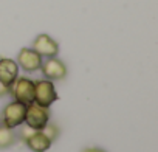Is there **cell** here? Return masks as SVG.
Instances as JSON below:
<instances>
[{
  "label": "cell",
  "mask_w": 158,
  "mask_h": 152,
  "mask_svg": "<svg viewBox=\"0 0 158 152\" xmlns=\"http://www.w3.org/2000/svg\"><path fill=\"white\" fill-rule=\"evenodd\" d=\"M50 120V110L48 107H44L37 103H30L25 110V124L33 127L34 130H42V127L48 123Z\"/></svg>",
  "instance_id": "6da1fadb"
},
{
  "label": "cell",
  "mask_w": 158,
  "mask_h": 152,
  "mask_svg": "<svg viewBox=\"0 0 158 152\" xmlns=\"http://www.w3.org/2000/svg\"><path fill=\"white\" fill-rule=\"evenodd\" d=\"M10 93H13L16 101L28 106L30 103L34 101V81L17 76L16 81L10 87Z\"/></svg>",
  "instance_id": "7a4b0ae2"
},
{
  "label": "cell",
  "mask_w": 158,
  "mask_h": 152,
  "mask_svg": "<svg viewBox=\"0 0 158 152\" xmlns=\"http://www.w3.org/2000/svg\"><path fill=\"white\" fill-rule=\"evenodd\" d=\"M56 99H57V93L50 79H42L34 82V103L44 107H50Z\"/></svg>",
  "instance_id": "3957f363"
},
{
  "label": "cell",
  "mask_w": 158,
  "mask_h": 152,
  "mask_svg": "<svg viewBox=\"0 0 158 152\" xmlns=\"http://www.w3.org/2000/svg\"><path fill=\"white\" fill-rule=\"evenodd\" d=\"M25 110H27V106L19 103V101H13V103L6 104L5 109H3V113H2L3 124L11 127V129L23 124V121H25Z\"/></svg>",
  "instance_id": "277c9868"
},
{
  "label": "cell",
  "mask_w": 158,
  "mask_h": 152,
  "mask_svg": "<svg viewBox=\"0 0 158 152\" xmlns=\"http://www.w3.org/2000/svg\"><path fill=\"white\" fill-rule=\"evenodd\" d=\"M40 70H42V74L45 76L47 79H50V81H60V79H64L65 76H67V67H65V64L60 59H57L56 56L47 57L45 62L42 61Z\"/></svg>",
  "instance_id": "5b68a950"
},
{
  "label": "cell",
  "mask_w": 158,
  "mask_h": 152,
  "mask_svg": "<svg viewBox=\"0 0 158 152\" xmlns=\"http://www.w3.org/2000/svg\"><path fill=\"white\" fill-rule=\"evenodd\" d=\"M17 65L22 67V70L33 73L40 68L42 65V56L36 53L33 48H22L17 54Z\"/></svg>",
  "instance_id": "8992f818"
},
{
  "label": "cell",
  "mask_w": 158,
  "mask_h": 152,
  "mask_svg": "<svg viewBox=\"0 0 158 152\" xmlns=\"http://www.w3.org/2000/svg\"><path fill=\"white\" fill-rule=\"evenodd\" d=\"M33 50L42 57H53L59 53V44L48 34H39L33 42Z\"/></svg>",
  "instance_id": "52a82bcc"
},
{
  "label": "cell",
  "mask_w": 158,
  "mask_h": 152,
  "mask_svg": "<svg viewBox=\"0 0 158 152\" xmlns=\"http://www.w3.org/2000/svg\"><path fill=\"white\" fill-rule=\"evenodd\" d=\"M17 76H19V65L16 61L8 57L0 59V82L11 87Z\"/></svg>",
  "instance_id": "ba28073f"
},
{
  "label": "cell",
  "mask_w": 158,
  "mask_h": 152,
  "mask_svg": "<svg viewBox=\"0 0 158 152\" xmlns=\"http://www.w3.org/2000/svg\"><path fill=\"white\" fill-rule=\"evenodd\" d=\"M25 144L33 150V152H45L50 149L51 146V141L45 137V133L42 130H36L33 135H30L27 140H25Z\"/></svg>",
  "instance_id": "9c48e42d"
},
{
  "label": "cell",
  "mask_w": 158,
  "mask_h": 152,
  "mask_svg": "<svg viewBox=\"0 0 158 152\" xmlns=\"http://www.w3.org/2000/svg\"><path fill=\"white\" fill-rule=\"evenodd\" d=\"M16 140H17V133L11 127L5 126L3 123L0 124V149L11 147L16 143Z\"/></svg>",
  "instance_id": "30bf717a"
},
{
  "label": "cell",
  "mask_w": 158,
  "mask_h": 152,
  "mask_svg": "<svg viewBox=\"0 0 158 152\" xmlns=\"http://www.w3.org/2000/svg\"><path fill=\"white\" fill-rule=\"evenodd\" d=\"M42 132L45 133V137L53 143L57 137H59V133H60V129L56 126V124H51V123H47L44 127H42Z\"/></svg>",
  "instance_id": "8fae6325"
},
{
  "label": "cell",
  "mask_w": 158,
  "mask_h": 152,
  "mask_svg": "<svg viewBox=\"0 0 158 152\" xmlns=\"http://www.w3.org/2000/svg\"><path fill=\"white\" fill-rule=\"evenodd\" d=\"M34 132H36V130H34L33 127H30V126L27 124V126H23V127H22V130H20L19 133H20V138H22V140L25 141V140H27V138H28L30 135H33Z\"/></svg>",
  "instance_id": "7c38bea8"
},
{
  "label": "cell",
  "mask_w": 158,
  "mask_h": 152,
  "mask_svg": "<svg viewBox=\"0 0 158 152\" xmlns=\"http://www.w3.org/2000/svg\"><path fill=\"white\" fill-rule=\"evenodd\" d=\"M8 95H10V87L0 82V98H5V96H8Z\"/></svg>",
  "instance_id": "4fadbf2b"
},
{
  "label": "cell",
  "mask_w": 158,
  "mask_h": 152,
  "mask_svg": "<svg viewBox=\"0 0 158 152\" xmlns=\"http://www.w3.org/2000/svg\"><path fill=\"white\" fill-rule=\"evenodd\" d=\"M82 152H107V150H104V149H101V147H87V149H84Z\"/></svg>",
  "instance_id": "5bb4252c"
}]
</instances>
